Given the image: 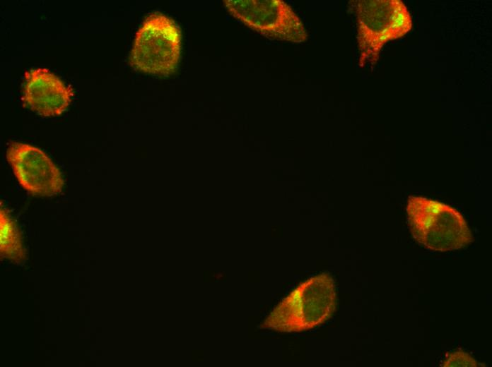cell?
Masks as SVG:
<instances>
[{"label": "cell", "mask_w": 492, "mask_h": 367, "mask_svg": "<svg viewBox=\"0 0 492 367\" xmlns=\"http://www.w3.org/2000/svg\"><path fill=\"white\" fill-rule=\"evenodd\" d=\"M0 253L1 257L16 263H23L25 259L18 228L2 207L0 212Z\"/></svg>", "instance_id": "ba28073f"}, {"label": "cell", "mask_w": 492, "mask_h": 367, "mask_svg": "<svg viewBox=\"0 0 492 367\" xmlns=\"http://www.w3.org/2000/svg\"><path fill=\"white\" fill-rule=\"evenodd\" d=\"M23 101L26 107L43 117L60 115L68 108L74 90L44 68L25 73Z\"/></svg>", "instance_id": "52a82bcc"}, {"label": "cell", "mask_w": 492, "mask_h": 367, "mask_svg": "<svg viewBox=\"0 0 492 367\" xmlns=\"http://www.w3.org/2000/svg\"><path fill=\"white\" fill-rule=\"evenodd\" d=\"M442 366L443 367H476L479 363L469 354L459 351L450 354Z\"/></svg>", "instance_id": "9c48e42d"}, {"label": "cell", "mask_w": 492, "mask_h": 367, "mask_svg": "<svg viewBox=\"0 0 492 367\" xmlns=\"http://www.w3.org/2000/svg\"><path fill=\"white\" fill-rule=\"evenodd\" d=\"M357 21L361 66L375 64L383 46L406 35L412 27L410 13L399 0L350 1Z\"/></svg>", "instance_id": "3957f363"}, {"label": "cell", "mask_w": 492, "mask_h": 367, "mask_svg": "<svg viewBox=\"0 0 492 367\" xmlns=\"http://www.w3.org/2000/svg\"><path fill=\"white\" fill-rule=\"evenodd\" d=\"M406 211L413 238L426 248L447 252L465 248L474 241L463 216L446 204L410 196Z\"/></svg>", "instance_id": "7a4b0ae2"}, {"label": "cell", "mask_w": 492, "mask_h": 367, "mask_svg": "<svg viewBox=\"0 0 492 367\" xmlns=\"http://www.w3.org/2000/svg\"><path fill=\"white\" fill-rule=\"evenodd\" d=\"M6 159L19 184L33 195L52 196L62 192L63 176L52 160L40 149L12 142Z\"/></svg>", "instance_id": "8992f818"}, {"label": "cell", "mask_w": 492, "mask_h": 367, "mask_svg": "<svg viewBox=\"0 0 492 367\" xmlns=\"http://www.w3.org/2000/svg\"><path fill=\"white\" fill-rule=\"evenodd\" d=\"M181 40L174 20L159 13H152L136 34L129 64L146 73L171 74L179 64Z\"/></svg>", "instance_id": "277c9868"}, {"label": "cell", "mask_w": 492, "mask_h": 367, "mask_svg": "<svg viewBox=\"0 0 492 367\" xmlns=\"http://www.w3.org/2000/svg\"><path fill=\"white\" fill-rule=\"evenodd\" d=\"M227 11L250 29L271 40L303 42L307 32L291 7L281 0H226Z\"/></svg>", "instance_id": "5b68a950"}, {"label": "cell", "mask_w": 492, "mask_h": 367, "mask_svg": "<svg viewBox=\"0 0 492 367\" xmlns=\"http://www.w3.org/2000/svg\"><path fill=\"white\" fill-rule=\"evenodd\" d=\"M336 305L334 282L328 273L300 283L274 309L262 327L284 332L314 328L333 315Z\"/></svg>", "instance_id": "6da1fadb"}]
</instances>
